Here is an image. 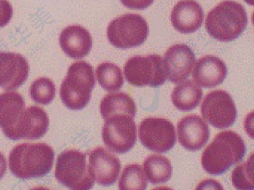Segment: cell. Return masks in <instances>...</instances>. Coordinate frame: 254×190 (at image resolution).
Returning a JSON list of instances; mask_svg holds the SVG:
<instances>
[{
    "label": "cell",
    "instance_id": "cell-14",
    "mask_svg": "<svg viewBox=\"0 0 254 190\" xmlns=\"http://www.w3.org/2000/svg\"><path fill=\"white\" fill-rule=\"evenodd\" d=\"M177 129L180 143L190 151L200 149L209 138V127L199 116L189 115L183 117L178 123Z\"/></svg>",
    "mask_w": 254,
    "mask_h": 190
},
{
    "label": "cell",
    "instance_id": "cell-30",
    "mask_svg": "<svg viewBox=\"0 0 254 190\" xmlns=\"http://www.w3.org/2000/svg\"><path fill=\"white\" fill-rule=\"evenodd\" d=\"M247 3L251 5L254 4V0H244Z\"/></svg>",
    "mask_w": 254,
    "mask_h": 190
},
{
    "label": "cell",
    "instance_id": "cell-19",
    "mask_svg": "<svg viewBox=\"0 0 254 190\" xmlns=\"http://www.w3.org/2000/svg\"><path fill=\"white\" fill-rule=\"evenodd\" d=\"M22 96L14 92L0 95V127L5 133L12 129L24 109Z\"/></svg>",
    "mask_w": 254,
    "mask_h": 190
},
{
    "label": "cell",
    "instance_id": "cell-13",
    "mask_svg": "<svg viewBox=\"0 0 254 190\" xmlns=\"http://www.w3.org/2000/svg\"><path fill=\"white\" fill-rule=\"evenodd\" d=\"M29 66L26 58L19 53L0 52V87L14 90L26 80Z\"/></svg>",
    "mask_w": 254,
    "mask_h": 190
},
{
    "label": "cell",
    "instance_id": "cell-5",
    "mask_svg": "<svg viewBox=\"0 0 254 190\" xmlns=\"http://www.w3.org/2000/svg\"><path fill=\"white\" fill-rule=\"evenodd\" d=\"M85 154L76 150H68L58 157L55 177L66 187L73 190H89L95 178Z\"/></svg>",
    "mask_w": 254,
    "mask_h": 190
},
{
    "label": "cell",
    "instance_id": "cell-25",
    "mask_svg": "<svg viewBox=\"0 0 254 190\" xmlns=\"http://www.w3.org/2000/svg\"><path fill=\"white\" fill-rule=\"evenodd\" d=\"M56 88L53 81L48 78L41 77L35 80L30 88V95L37 103L46 105L54 99Z\"/></svg>",
    "mask_w": 254,
    "mask_h": 190
},
{
    "label": "cell",
    "instance_id": "cell-18",
    "mask_svg": "<svg viewBox=\"0 0 254 190\" xmlns=\"http://www.w3.org/2000/svg\"><path fill=\"white\" fill-rule=\"evenodd\" d=\"M227 74V66L221 59L213 55H206L196 62L192 77L201 87L213 88L222 83Z\"/></svg>",
    "mask_w": 254,
    "mask_h": 190
},
{
    "label": "cell",
    "instance_id": "cell-2",
    "mask_svg": "<svg viewBox=\"0 0 254 190\" xmlns=\"http://www.w3.org/2000/svg\"><path fill=\"white\" fill-rule=\"evenodd\" d=\"M54 151L44 143H24L14 146L10 152V171L18 178L27 179L43 177L51 171Z\"/></svg>",
    "mask_w": 254,
    "mask_h": 190
},
{
    "label": "cell",
    "instance_id": "cell-21",
    "mask_svg": "<svg viewBox=\"0 0 254 190\" xmlns=\"http://www.w3.org/2000/svg\"><path fill=\"white\" fill-rule=\"evenodd\" d=\"M200 87L192 80H186L178 84L171 95L173 104L181 111H190L199 103L202 95Z\"/></svg>",
    "mask_w": 254,
    "mask_h": 190
},
{
    "label": "cell",
    "instance_id": "cell-22",
    "mask_svg": "<svg viewBox=\"0 0 254 190\" xmlns=\"http://www.w3.org/2000/svg\"><path fill=\"white\" fill-rule=\"evenodd\" d=\"M143 167L148 180L153 184L165 183L172 175L170 161L161 155L149 156L144 161Z\"/></svg>",
    "mask_w": 254,
    "mask_h": 190
},
{
    "label": "cell",
    "instance_id": "cell-10",
    "mask_svg": "<svg viewBox=\"0 0 254 190\" xmlns=\"http://www.w3.org/2000/svg\"><path fill=\"white\" fill-rule=\"evenodd\" d=\"M139 137L145 147L157 152L170 150L176 142L173 124L162 118L149 117L143 119L139 127Z\"/></svg>",
    "mask_w": 254,
    "mask_h": 190
},
{
    "label": "cell",
    "instance_id": "cell-29",
    "mask_svg": "<svg viewBox=\"0 0 254 190\" xmlns=\"http://www.w3.org/2000/svg\"><path fill=\"white\" fill-rule=\"evenodd\" d=\"M6 160L3 155L0 152V179L5 173L6 169Z\"/></svg>",
    "mask_w": 254,
    "mask_h": 190
},
{
    "label": "cell",
    "instance_id": "cell-26",
    "mask_svg": "<svg viewBox=\"0 0 254 190\" xmlns=\"http://www.w3.org/2000/svg\"><path fill=\"white\" fill-rule=\"evenodd\" d=\"M232 182L238 190H253L254 164L253 155L247 162L236 167L232 173Z\"/></svg>",
    "mask_w": 254,
    "mask_h": 190
},
{
    "label": "cell",
    "instance_id": "cell-27",
    "mask_svg": "<svg viewBox=\"0 0 254 190\" xmlns=\"http://www.w3.org/2000/svg\"><path fill=\"white\" fill-rule=\"evenodd\" d=\"M12 15V8L7 0H0V28L6 25Z\"/></svg>",
    "mask_w": 254,
    "mask_h": 190
},
{
    "label": "cell",
    "instance_id": "cell-4",
    "mask_svg": "<svg viewBox=\"0 0 254 190\" xmlns=\"http://www.w3.org/2000/svg\"><path fill=\"white\" fill-rule=\"evenodd\" d=\"M95 84L92 66L84 61H76L68 68L60 88L64 104L71 110H80L88 103Z\"/></svg>",
    "mask_w": 254,
    "mask_h": 190
},
{
    "label": "cell",
    "instance_id": "cell-6",
    "mask_svg": "<svg viewBox=\"0 0 254 190\" xmlns=\"http://www.w3.org/2000/svg\"><path fill=\"white\" fill-rule=\"evenodd\" d=\"M148 32V24L141 15L127 13L110 22L107 35L115 47L127 48L142 45L147 39Z\"/></svg>",
    "mask_w": 254,
    "mask_h": 190
},
{
    "label": "cell",
    "instance_id": "cell-15",
    "mask_svg": "<svg viewBox=\"0 0 254 190\" xmlns=\"http://www.w3.org/2000/svg\"><path fill=\"white\" fill-rule=\"evenodd\" d=\"M88 164L98 184L110 186L116 182L120 172L121 163L106 149L98 147L92 150Z\"/></svg>",
    "mask_w": 254,
    "mask_h": 190
},
{
    "label": "cell",
    "instance_id": "cell-11",
    "mask_svg": "<svg viewBox=\"0 0 254 190\" xmlns=\"http://www.w3.org/2000/svg\"><path fill=\"white\" fill-rule=\"evenodd\" d=\"M49 123L48 115L42 108L30 106L24 109L14 126L4 134L12 140L38 139L45 135Z\"/></svg>",
    "mask_w": 254,
    "mask_h": 190
},
{
    "label": "cell",
    "instance_id": "cell-23",
    "mask_svg": "<svg viewBox=\"0 0 254 190\" xmlns=\"http://www.w3.org/2000/svg\"><path fill=\"white\" fill-rule=\"evenodd\" d=\"M96 76L100 86L108 92L118 91L124 83L121 69L112 63L100 64L96 68Z\"/></svg>",
    "mask_w": 254,
    "mask_h": 190
},
{
    "label": "cell",
    "instance_id": "cell-16",
    "mask_svg": "<svg viewBox=\"0 0 254 190\" xmlns=\"http://www.w3.org/2000/svg\"><path fill=\"white\" fill-rule=\"evenodd\" d=\"M203 11L194 0H182L172 9L171 21L178 31L184 34L197 30L202 24Z\"/></svg>",
    "mask_w": 254,
    "mask_h": 190
},
{
    "label": "cell",
    "instance_id": "cell-8",
    "mask_svg": "<svg viewBox=\"0 0 254 190\" xmlns=\"http://www.w3.org/2000/svg\"><path fill=\"white\" fill-rule=\"evenodd\" d=\"M105 120L102 138L106 145L118 153H124L129 150L136 140L133 117L127 115H117Z\"/></svg>",
    "mask_w": 254,
    "mask_h": 190
},
{
    "label": "cell",
    "instance_id": "cell-28",
    "mask_svg": "<svg viewBox=\"0 0 254 190\" xmlns=\"http://www.w3.org/2000/svg\"><path fill=\"white\" fill-rule=\"evenodd\" d=\"M127 7L132 9H143L149 6L154 0H121Z\"/></svg>",
    "mask_w": 254,
    "mask_h": 190
},
{
    "label": "cell",
    "instance_id": "cell-12",
    "mask_svg": "<svg viewBox=\"0 0 254 190\" xmlns=\"http://www.w3.org/2000/svg\"><path fill=\"white\" fill-rule=\"evenodd\" d=\"M195 60L192 50L187 45L181 44L170 47L162 60L167 79L174 83L184 80L191 73Z\"/></svg>",
    "mask_w": 254,
    "mask_h": 190
},
{
    "label": "cell",
    "instance_id": "cell-9",
    "mask_svg": "<svg viewBox=\"0 0 254 190\" xmlns=\"http://www.w3.org/2000/svg\"><path fill=\"white\" fill-rule=\"evenodd\" d=\"M200 111L205 120L219 129L231 126L237 117V109L233 98L222 90L208 93L201 103Z\"/></svg>",
    "mask_w": 254,
    "mask_h": 190
},
{
    "label": "cell",
    "instance_id": "cell-1",
    "mask_svg": "<svg viewBox=\"0 0 254 190\" xmlns=\"http://www.w3.org/2000/svg\"><path fill=\"white\" fill-rule=\"evenodd\" d=\"M246 151V145L239 135L233 131H224L205 148L201 163L209 174L221 175L242 160Z\"/></svg>",
    "mask_w": 254,
    "mask_h": 190
},
{
    "label": "cell",
    "instance_id": "cell-7",
    "mask_svg": "<svg viewBox=\"0 0 254 190\" xmlns=\"http://www.w3.org/2000/svg\"><path fill=\"white\" fill-rule=\"evenodd\" d=\"M124 72L127 82L137 87H157L167 79L162 59L157 54L129 58L125 64Z\"/></svg>",
    "mask_w": 254,
    "mask_h": 190
},
{
    "label": "cell",
    "instance_id": "cell-17",
    "mask_svg": "<svg viewBox=\"0 0 254 190\" xmlns=\"http://www.w3.org/2000/svg\"><path fill=\"white\" fill-rule=\"evenodd\" d=\"M59 42L63 51L69 57L80 59L87 55L92 47L89 32L80 25H70L61 32Z\"/></svg>",
    "mask_w": 254,
    "mask_h": 190
},
{
    "label": "cell",
    "instance_id": "cell-20",
    "mask_svg": "<svg viewBox=\"0 0 254 190\" xmlns=\"http://www.w3.org/2000/svg\"><path fill=\"white\" fill-rule=\"evenodd\" d=\"M100 113L104 119L117 115L135 116L136 109L135 103L128 95L125 93L107 95L100 104Z\"/></svg>",
    "mask_w": 254,
    "mask_h": 190
},
{
    "label": "cell",
    "instance_id": "cell-24",
    "mask_svg": "<svg viewBox=\"0 0 254 190\" xmlns=\"http://www.w3.org/2000/svg\"><path fill=\"white\" fill-rule=\"evenodd\" d=\"M147 182L142 167L137 164L127 165L122 172L120 181V190H145Z\"/></svg>",
    "mask_w": 254,
    "mask_h": 190
},
{
    "label": "cell",
    "instance_id": "cell-3",
    "mask_svg": "<svg viewBox=\"0 0 254 190\" xmlns=\"http://www.w3.org/2000/svg\"><path fill=\"white\" fill-rule=\"evenodd\" d=\"M246 11L240 3L230 0L219 3L208 13L205 22L209 34L220 41L238 38L246 28Z\"/></svg>",
    "mask_w": 254,
    "mask_h": 190
}]
</instances>
